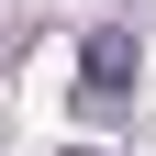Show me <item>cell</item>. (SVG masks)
I'll use <instances>...</instances> for the list:
<instances>
[{
	"label": "cell",
	"mask_w": 156,
	"mask_h": 156,
	"mask_svg": "<svg viewBox=\"0 0 156 156\" xmlns=\"http://www.w3.org/2000/svg\"><path fill=\"white\" fill-rule=\"evenodd\" d=\"M134 67H145L134 34H89V45H78V112H112V101L134 89Z\"/></svg>",
	"instance_id": "cell-1"
},
{
	"label": "cell",
	"mask_w": 156,
	"mask_h": 156,
	"mask_svg": "<svg viewBox=\"0 0 156 156\" xmlns=\"http://www.w3.org/2000/svg\"><path fill=\"white\" fill-rule=\"evenodd\" d=\"M67 156H89V145H67Z\"/></svg>",
	"instance_id": "cell-2"
}]
</instances>
